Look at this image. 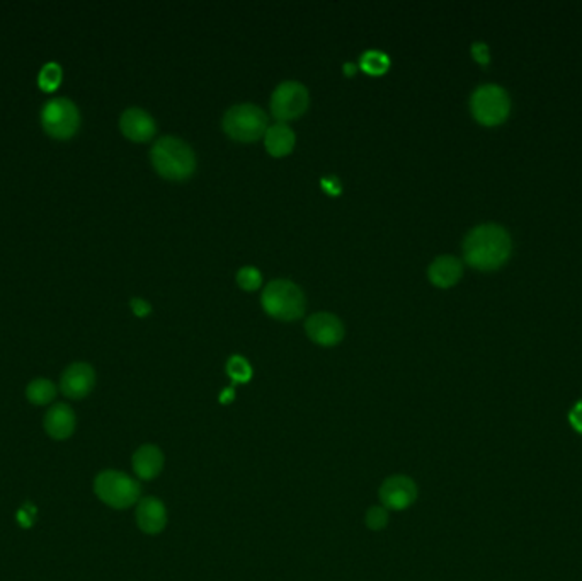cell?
<instances>
[{
	"label": "cell",
	"mask_w": 582,
	"mask_h": 581,
	"mask_svg": "<svg viewBox=\"0 0 582 581\" xmlns=\"http://www.w3.org/2000/svg\"><path fill=\"white\" fill-rule=\"evenodd\" d=\"M463 255L477 270H497L511 255L509 233L495 224L479 226L465 237Z\"/></svg>",
	"instance_id": "obj_1"
},
{
	"label": "cell",
	"mask_w": 582,
	"mask_h": 581,
	"mask_svg": "<svg viewBox=\"0 0 582 581\" xmlns=\"http://www.w3.org/2000/svg\"><path fill=\"white\" fill-rule=\"evenodd\" d=\"M158 174L169 180H184L196 169V156L193 149L178 137L158 139L150 152Z\"/></svg>",
	"instance_id": "obj_2"
},
{
	"label": "cell",
	"mask_w": 582,
	"mask_h": 581,
	"mask_svg": "<svg viewBox=\"0 0 582 581\" xmlns=\"http://www.w3.org/2000/svg\"><path fill=\"white\" fill-rule=\"evenodd\" d=\"M94 493L104 505L114 510L132 508L142 500L140 483L132 476L114 469H106L96 476Z\"/></svg>",
	"instance_id": "obj_3"
},
{
	"label": "cell",
	"mask_w": 582,
	"mask_h": 581,
	"mask_svg": "<svg viewBox=\"0 0 582 581\" xmlns=\"http://www.w3.org/2000/svg\"><path fill=\"white\" fill-rule=\"evenodd\" d=\"M263 307L272 317L291 321L305 312V295L290 279H272L263 292Z\"/></svg>",
	"instance_id": "obj_4"
},
{
	"label": "cell",
	"mask_w": 582,
	"mask_h": 581,
	"mask_svg": "<svg viewBox=\"0 0 582 581\" xmlns=\"http://www.w3.org/2000/svg\"><path fill=\"white\" fill-rule=\"evenodd\" d=\"M224 130L232 139L242 141L257 140L268 130V117L257 104H235L225 113Z\"/></svg>",
	"instance_id": "obj_5"
},
{
	"label": "cell",
	"mask_w": 582,
	"mask_h": 581,
	"mask_svg": "<svg viewBox=\"0 0 582 581\" xmlns=\"http://www.w3.org/2000/svg\"><path fill=\"white\" fill-rule=\"evenodd\" d=\"M42 125L53 139H72L80 126L79 108L67 97H53L46 101L42 110Z\"/></svg>",
	"instance_id": "obj_6"
},
{
	"label": "cell",
	"mask_w": 582,
	"mask_h": 581,
	"mask_svg": "<svg viewBox=\"0 0 582 581\" xmlns=\"http://www.w3.org/2000/svg\"><path fill=\"white\" fill-rule=\"evenodd\" d=\"M471 108L473 117L479 123L495 126L508 118L511 103H509V96L502 88L487 84L473 93Z\"/></svg>",
	"instance_id": "obj_7"
},
{
	"label": "cell",
	"mask_w": 582,
	"mask_h": 581,
	"mask_svg": "<svg viewBox=\"0 0 582 581\" xmlns=\"http://www.w3.org/2000/svg\"><path fill=\"white\" fill-rule=\"evenodd\" d=\"M307 108H309V91L303 84L296 80L281 82L271 97V111L281 121L303 115Z\"/></svg>",
	"instance_id": "obj_8"
},
{
	"label": "cell",
	"mask_w": 582,
	"mask_h": 581,
	"mask_svg": "<svg viewBox=\"0 0 582 581\" xmlns=\"http://www.w3.org/2000/svg\"><path fill=\"white\" fill-rule=\"evenodd\" d=\"M381 507L392 512H403L417 500V486L409 476H390L380 486Z\"/></svg>",
	"instance_id": "obj_9"
},
{
	"label": "cell",
	"mask_w": 582,
	"mask_h": 581,
	"mask_svg": "<svg viewBox=\"0 0 582 581\" xmlns=\"http://www.w3.org/2000/svg\"><path fill=\"white\" fill-rule=\"evenodd\" d=\"M96 386V372L89 363L77 362L68 365L60 378V391L68 399H84L92 393Z\"/></svg>",
	"instance_id": "obj_10"
},
{
	"label": "cell",
	"mask_w": 582,
	"mask_h": 581,
	"mask_svg": "<svg viewBox=\"0 0 582 581\" xmlns=\"http://www.w3.org/2000/svg\"><path fill=\"white\" fill-rule=\"evenodd\" d=\"M307 334L315 343L324 347L337 345L344 338V325L341 319L331 312H317L307 319Z\"/></svg>",
	"instance_id": "obj_11"
},
{
	"label": "cell",
	"mask_w": 582,
	"mask_h": 581,
	"mask_svg": "<svg viewBox=\"0 0 582 581\" xmlns=\"http://www.w3.org/2000/svg\"><path fill=\"white\" fill-rule=\"evenodd\" d=\"M134 516L136 525L143 534H160L167 525V508L156 496L142 498L136 505Z\"/></svg>",
	"instance_id": "obj_12"
},
{
	"label": "cell",
	"mask_w": 582,
	"mask_h": 581,
	"mask_svg": "<svg viewBox=\"0 0 582 581\" xmlns=\"http://www.w3.org/2000/svg\"><path fill=\"white\" fill-rule=\"evenodd\" d=\"M43 424H45V432L50 439L62 442L73 435V432L77 428V418H75L73 409L68 404L57 402L46 411Z\"/></svg>",
	"instance_id": "obj_13"
},
{
	"label": "cell",
	"mask_w": 582,
	"mask_h": 581,
	"mask_svg": "<svg viewBox=\"0 0 582 581\" xmlns=\"http://www.w3.org/2000/svg\"><path fill=\"white\" fill-rule=\"evenodd\" d=\"M119 128L125 137L134 141L150 140L157 132L156 119L142 108L125 110V113L119 118Z\"/></svg>",
	"instance_id": "obj_14"
},
{
	"label": "cell",
	"mask_w": 582,
	"mask_h": 581,
	"mask_svg": "<svg viewBox=\"0 0 582 581\" xmlns=\"http://www.w3.org/2000/svg\"><path fill=\"white\" fill-rule=\"evenodd\" d=\"M165 464V457L157 445L145 443L136 448V452L132 457V465H134V474L142 481H152L156 479L158 474L162 472Z\"/></svg>",
	"instance_id": "obj_15"
},
{
	"label": "cell",
	"mask_w": 582,
	"mask_h": 581,
	"mask_svg": "<svg viewBox=\"0 0 582 581\" xmlns=\"http://www.w3.org/2000/svg\"><path fill=\"white\" fill-rule=\"evenodd\" d=\"M462 273H463V266L460 259L455 256L436 257L427 270L429 279L441 288H448L451 285H455L462 279Z\"/></svg>",
	"instance_id": "obj_16"
},
{
	"label": "cell",
	"mask_w": 582,
	"mask_h": 581,
	"mask_svg": "<svg viewBox=\"0 0 582 581\" xmlns=\"http://www.w3.org/2000/svg\"><path fill=\"white\" fill-rule=\"evenodd\" d=\"M266 149L272 156H285L295 145V132L287 123H274L264 134Z\"/></svg>",
	"instance_id": "obj_17"
},
{
	"label": "cell",
	"mask_w": 582,
	"mask_h": 581,
	"mask_svg": "<svg viewBox=\"0 0 582 581\" xmlns=\"http://www.w3.org/2000/svg\"><path fill=\"white\" fill-rule=\"evenodd\" d=\"M26 397L34 406H46L57 397V387L48 378H34L26 387Z\"/></svg>",
	"instance_id": "obj_18"
},
{
	"label": "cell",
	"mask_w": 582,
	"mask_h": 581,
	"mask_svg": "<svg viewBox=\"0 0 582 581\" xmlns=\"http://www.w3.org/2000/svg\"><path fill=\"white\" fill-rule=\"evenodd\" d=\"M359 67L364 72H368V73L380 75L390 67V58H388L387 53H383L380 50H368L361 55Z\"/></svg>",
	"instance_id": "obj_19"
},
{
	"label": "cell",
	"mask_w": 582,
	"mask_h": 581,
	"mask_svg": "<svg viewBox=\"0 0 582 581\" xmlns=\"http://www.w3.org/2000/svg\"><path fill=\"white\" fill-rule=\"evenodd\" d=\"M62 77H64L62 67L58 64H55V62H50L38 73V86L45 93H55L60 88Z\"/></svg>",
	"instance_id": "obj_20"
},
{
	"label": "cell",
	"mask_w": 582,
	"mask_h": 581,
	"mask_svg": "<svg viewBox=\"0 0 582 581\" xmlns=\"http://www.w3.org/2000/svg\"><path fill=\"white\" fill-rule=\"evenodd\" d=\"M226 373L235 384H246L252 378V367L244 356L232 355L226 362Z\"/></svg>",
	"instance_id": "obj_21"
},
{
	"label": "cell",
	"mask_w": 582,
	"mask_h": 581,
	"mask_svg": "<svg viewBox=\"0 0 582 581\" xmlns=\"http://www.w3.org/2000/svg\"><path fill=\"white\" fill-rule=\"evenodd\" d=\"M366 527L370 531H383L388 525V510L383 507H371L366 512Z\"/></svg>",
	"instance_id": "obj_22"
},
{
	"label": "cell",
	"mask_w": 582,
	"mask_h": 581,
	"mask_svg": "<svg viewBox=\"0 0 582 581\" xmlns=\"http://www.w3.org/2000/svg\"><path fill=\"white\" fill-rule=\"evenodd\" d=\"M237 281L246 290H256L261 285L263 279H261V273H259L257 268H254V266H244L237 273Z\"/></svg>",
	"instance_id": "obj_23"
},
{
	"label": "cell",
	"mask_w": 582,
	"mask_h": 581,
	"mask_svg": "<svg viewBox=\"0 0 582 581\" xmlns=\"http://www.w3.org/2000/svg\"><path fill=\"white\" fill-rule=\"evenodd\" d=\"M569 421H571L572 428H574L578 433H581L582 435V401H579V402L571 409Z\"/></svg>",
	"instance_id": "obj_24"
},
{
	"label": "cell",
	"mask_w": 582,
	"mask_h": 581,
	"mask_svg": "<svg viewBox=\"0 0 582 581\" xmlns=\"http://www.w3.org/2000/svg\"><path fill=\"white\" fill-rule=\"evenodd\" d=\"M132 309H134V312L138 317H145V316H149L150 310H152L150 303L147 302V301H143V299H132Z\"/></svg>",
	"instance_id": "obj_25"
},
{
	"label": "cell",
	"mask_w": 582,
	"mask_h": 581,
	"mask_svg": "<svg viewBox=\"0 0 582 581\" xmlns=\"http://www.w3.org/2000/svg\"><path fill=\"white\" fill-rule=\"evenodd\" d=\"M471 51H473V58L477 62H480V64H487L489 62V50H487V47L484 43L473 45Z\"/></svg>",
	"instance_id": "obj_26"
},
{
	"label": "cell",
	"mask_w": 582,
	"mask_h": 581,
	"mask_svg": "<svg viewBox=\"0 0 582 581\" xmlns=\"http://www.w3.org/2000/svg\"><path fill=\"white\" fill-rule=\"evenodd\" d=\"M234 397H235L234 387H226V389L222 391V394H220V402L222 404H230L234 401Z\"/></svg>",
	"instance_id": "obj_27"
},
{
	"label": "cell",
	"mask_w": 582,
	"mask_h": 581,
	"mask_svg": "<svg viewBox=\"0 0 582 581\" xmlns=\"http://www.w3.org/2000/svg\"><path fill=\"white\" fill-rule=\"evenodd\" d=\"M355 70H356V65H353V64H346V65H344V72H348L349 75L355 73Z\"/></svg>",
	"instance_id": "obj_28"
}]
</instances>
